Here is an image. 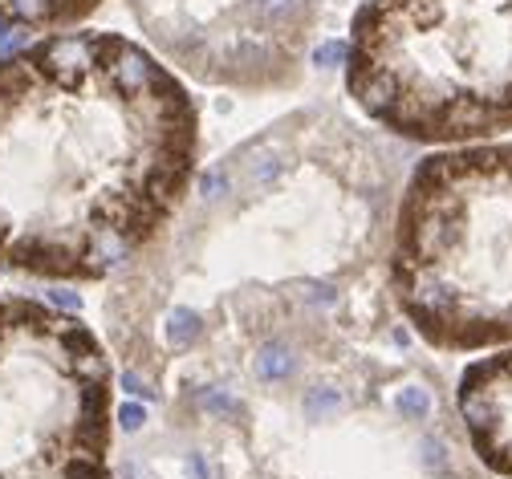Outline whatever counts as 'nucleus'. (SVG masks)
I'll use <instances>...</instances> for the list:
<instances>
[{"instance_id":"1","label":"nucleus","mask_w":512,"mask_h":479,"mask_svg":"<svg viewBox=\"0 0 512 479\" xmlns=\"http://www.w3.org/2000/svg\"><path fill=\"white\" fill-rule=\"evenodd\" d=\"M200 175V106L143 41L57 29L0 53V268L110 281Z\"/></svg>"},{"instance_id":"2","label":"nucleus","mask_w":512,"mask_h":479,"mask_svg":"<svg viewBox=\"0 0 512 479\" xmlns=\"http://www.w3.org/2000/svg\"><path fill=\"white\" fill-rule=\"evenodd\" d=\"M407 321L313 346L261 394L159 423L175 479H488L456 390Z\"/></svg>"},{"instance_id":"3","label":"nucleus","mask_w":512,"mask_h":479,"mask_svg":"<svg viewBox=\"0 0 512 479\" xmlns=\"http://www.w3.org/2000/svg\"><path fill=\"white\" fill-rule=\"evenodd\" d=\"M387 277L431 354L512 350V139L443 147L411 167Z\"/></svg>"},{"instance_id":"4","label":"nucleus","mask_w":512,"mask_h":479,"mask_svg":"<svg viewBox=\"0 0 512 479\" xmlns=\"http://www.w3.org/2000/svg\"><path fill=\"white\" fill-rule=\"evenodd\" d=\"M346 94L387 139L472 147L512 134V0H362Z\"/></svg>"},{"instance_id":"5","label":"nucleus","mask_w":512,"mask_h":479,"mask_svg":"<svg viewBox=\"0 0 512 479\" xmlns=\"http://www.w3.org/2000/svg\"><path fill=\"white\" fill-rule=\"evenodd\" d=\"M114 354L41 297L0 293V479H118Z\"/></svg>"},{"instance_id":"6","label":"nucleus","mask_w":512,"mask_h":479,"mask_svg":"<svg viewBox=\"0 0 512 479\" xmlns=\"http://www.w3.org/2000/svg\"><path fill=\"white\" fill-rule=\"evenodd\" d=\"M326 0H126L143 41L179 78L232 94H285L305 61Z\"/></svg>"},{"instance_id":"7","label":"nucleus","mask_w":512,"mask_h":479,"mask_svg":"<svg viewBox=\"0 0 512 479\" xmlns=\"http://www.w3.org/2000/svg\"><path fill=\"white\" fill-rule=\"evenodd\" d=\"M106 0H0V29H74Z\"/></svg>"}]
</instances>
